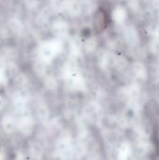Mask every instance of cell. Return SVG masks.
Segmentation results:
<instances>
[{
  "label": "cell",
  "instance_id": "6da1fadb",
  "mask_svg": "<svg viewBox=\"0 0 159 160\" xmlns=\"http://www.w3.org/2000/svg\"><path fill=\"white\" fill-rule=\"evenodd\" d=\"M1 124H2L3 129H4L6 132H7V133L12 132V131L14 130L15 127H16V122H15V120H13V118L10 117L9 115L5 116V117L2 119Z\"/></svg>",
  "mask_w": 159,
  "mask_h": 160
},
{
  "label": "cell",
  "instance_id": "7a4b0ae2",
  "mask_svg": "<svg viewBox=\"0 0 159 160\" xmlns=\"http://www.w3.org/2000/svg\"><path fill=\"white\" fill-rule=\"evenodd\" d=\"M0 160H5V154L0 151Z\"/></svg>",
  "mask_w": 159,
  "mask_h": 160
}]
</instances>
